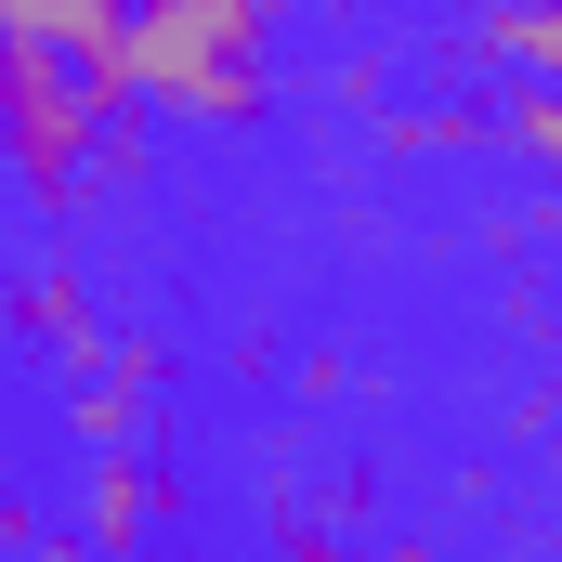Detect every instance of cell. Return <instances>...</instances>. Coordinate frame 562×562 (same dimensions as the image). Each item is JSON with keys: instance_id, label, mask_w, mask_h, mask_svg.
I'll return each mask as SVG.
<instances>
[{"instance_id": "6da1fadb", "label": "cell", "mask_w": 562, "mask_h": 562, "mask_svg": "<svg viewBox=\"0 0 562 562\" xmlns=\"http://www.w3.org/2000/svg\"><path fill=\"white\" fill-rule=\"evenodd\" d=\"M262 40H276V0H144L132 40H119V79L157 119H262Z\"/></svg>"}, {"instance_id": "7a4b0ae2", "label": "cell", "mask_w": 562, "mask_h": 562, "mask_svg": "<svg viewBox=\"0 0 562 562\" xmlns=\"http://www.w3.org/2000/svg\"><path fill=\"white\" fill-rule=\"evenodd\" d=\"M484 40H497V66H510V79L562 92V0H497V13H484Z\"/></svg>"}, {"instance_id": "3957f363", "label": "cell", "mask_w": 562, "mask_h": 562, "mask_svg": "<svg viewBox=\"0 0 562 562\" xmlns=\"http://www.w3.org/2000/svg\"><path fill=\"white\" fill-rule=\"evenodd\" d=\"M497 144H510V157H537V170H562V92H537V79H524V92L497 105Z\"/></svg>"}]
</instances>
